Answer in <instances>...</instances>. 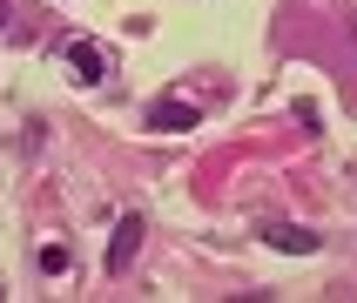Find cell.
Returning a JSON list of instances; mask_svg holds the SVG:
<instances>
[{
  "instance_id": "cell-1",
  "label": "cell",
  "mask_w": 357,
  "mask_h": 303,
  "mask_svg": "<svg viewBox=\"0 0 357 303\" xmlns=\"http://www.w3.org/2000/svg\"><path fill=\"white\" fill-rule=\"evenodd\" d=\"M142 236H149V222H142V209H121V222H115V242H108V277H121V270L135 263Z\"/></svg>"
},
{
  "instance_id": "cell-3",
  "label": "cell",
  "mask_w": 357,
  "mask_h": 303,
  "mask_svg": "<svg viewBox=\"0 0 357 303\" xmlns=\"http://www.w3.org/2000/svg\"><path fill=\"white\" fill-rule=\"evenodd\" d=\"M196 108L189 101H149V128H162V135H182V128H196Z\"/></svg>"
},
{
  "instance_id": "cell-4",
  "label": "cell",
  "mask_w": 357,
  "mask_h": 303,
  "mask_svg": "<svg viewBox=\"0 0 357 303\" xmlns=\"http://www.w3.org/2000/svg\"><path fill=\"white\" fill-rule=\"evenodd\" d=\"M61 61L75 68V81H101V75H108V61H101L95 40H68V47H61Z\"/></svg>"
},
{
  "instance_id": "cell-5",
  "label": "cell",
  "mask_w": 357,
  "mask_h": 303,
  "mask_svg": "<svg viewBox=\"0 0 357 303\" xmlns=\"http://www.w3.org/2000/svg\"><path fill=\"white\" fill-rule=\"evenodd\" d=\"M40 270H47V277H68V263H75V256H68V242H40Z\"/></svg>"
},
{
  "instance_id": "cell-2",
  "label": "cell",
  "mask_w": 357,
  "mask_h": 303,
  "mask_svg": "<svg viewBox=\"0 0 357 303\" xmlns=\"http://www.w3.org/2000/svg\"><path fill=\"white\" fill-rule=\"evenodd\" d=\"M263 242H270V249H283V256H317V236H310V229H297V222H263Z\"/></svg>"
},
{
  "instance_id": "cell-6",
  "label": "cell",
  "mask_w": 357,
  "mask_h": 303,
  "mask_svg": "<svg viewBox=\"0 0 357 303\" xmlns=\"http://www.w3.org/2000/svg\"><path fill=\"white\" fill-rule=\"evenodd\" d=\"M0 27H7V0H0Z\"/></svg>"
}]
</instances>
